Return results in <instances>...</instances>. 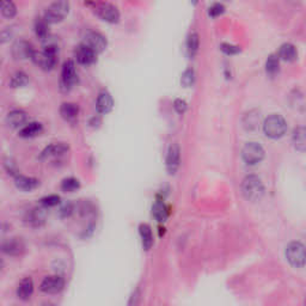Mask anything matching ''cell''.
Here are the masks:
<instances>
[{"label":"cell","mask_w":306,"mask_h":306,"mask_svg":"<svg viewBox=\"0 0 306 306\" xmlns=\"http://www.w3.org/2000/svg\"><path fill=\"white\" fill-rule=\"evenodd\" d=\"M47 213L45 208L42 207H36L31 208L30 211L27 212V215H25V221H27L28 225L32 226V228H39L46 222Z\"/></svg>","instance_id":"13"},{"label":"cell","mask_w":306,"mask_h":306,"mask_svg":"<svg viewBox=\"0 0 306 306\" xmlns=\"http://www.w3.org/2000/svg\"><path fill=\"white\" fill-rule=\"evenodd\" d=\"M18 10L13 0H0V14L6 19H12L17 16Z\"/></svg>","instance_id":"22"},{"label":"cell","mask_w":306,"mask_h":306,"mask_svg":"<svg viewBox=\"0 0 306 306\" xmlns=\"http://www.w3.org/2000/svg\"><path fill=\"white\" fill-rule=\"evenodd\" d=\"M13 37V30L11 28H5L0 30V45L10 42V39Z\"/></svg>","instance_id":"35"},{"label":"cell","mask_w":306,"mask_h":306,"mask_svg":"<svg viewBox=\"0 0 306 306\" xmlns=\"http://www.w3.org/2000/svg\"><path fill=\"white\" fill-rule=\"evenodd\" d=\"M263 131L268 138L279 139L285 135L287 131V122L281 115L273 114L266 118L263 124Z\"/></svg>","instance_id":"4"},{"label":"cell","mask_w":306,"mask_h":306,"mask_svg":"<svg viewBox=\"0 0 306 306\" xmlns=\"http://www.w3.org/2000/svg\"><path fill=\"white\" fill-rule=\"evenodd\" d=\"M174 108L178 114H185L187 111V108H188V106H187L186 100L178 98L174 102Z\"/></svg>","instance_id":"38"},{"label":"cell","mask_w":306,"mask_h":306,"mask_svg":"<svg viewBox=\"0 0 306 306\" xmlns=\"http://www.w3.org/2000/svg\"><path fill=\"white\" fill-rule=\"evenodd\" d=\"M29 84V75L23 71H17L10 79V86L12 89L24 88Z\"/></svg>","instance_id":"26"},{"label":"cell","mask_w":306,"mask_h":306,"mask_svg":"<svg viewBox=\"0 0 306 306\" xmlns=\"http://www.w3.org/2000/svg\"><path fill=\"white\" fill-rule=\"evenodd\" d=\"M34 50V47L30 42L25 41V39H19L12 46V56L16 60H27L30 59Z\"/></svg>","instance_id":"12"},{"label":"cell","mask_w":306,"mask_h":306,"mask_svg":"<svg viewBox=\"0 0 306 306\" xmlns=\"http://www.w3.org/2000/svg\"><path fill=\"white\" fill-rule=\"evenodd\" d=\"M278 56H279V59L287 61V63L294 61L298 56L297 48L293 45H291V43H283V45L280 47Z\"/></svg>","instance_id":"23"},{"label":"cell","mask_w":306,"mask_h":306,"mask_svg":"<svg viewBox=\"0 0 306 306\" xmlns=\"http://www.w3.org/2000/svg\"><path fill=\"white\" fill-rule=\"evenodd\" d=\"M78 84V72L74 61L67 60L63 65L60 79V89L63 92H70Z\"/></svg>","instance_id":"5"},{"label":"cell","mask_w":306,"mask_h":306,"mask_svg":"<svg viewBox=\"0 0 306 306\" xmlns=\"http://www.w3.org/2000/svg\"><path fill=\"white\" fill-rule=\"evenodd\" d=\"M190 2H192V3L194 4V5H196V4H197V2H199V0H190Z\"/></svg>","instance_id":"41"},{"label":"cell","mask_w":306,"mask_h":306,"mask_svg":"<svg viewBox=\"0 0 306 306\" xmlns=\"http://www.w3.org/2000/svg\"><path fill=\"white\" fill-rule=\"evenodd\" d=\"M280 68V59L278 55L275 54H272V55L268 56L267 61H266V71L269 75H275L279 72Z\"/></svg>","instance_id":"30"},{"label":"cell","mask_w":306,"mask_h":306,"mask_svg":"<svg viewBox=\"0 0 306 306\" xmlns=\"http://www.w3.org/2000/svg\"><path fill=\"white\" fill-rule=\"evenodd\" d=\"M3 267H4V261H3V258L0 257V271H2Z\"/></svg>","instance_id":"40"},{"label":"cell","mask_w":306,"mask_h":306,"mask_svg":"<svg viewBox=\"0 0 306 306\" xmlns=\"http://www.w3.org/2000/svg\"><path fill=\"white\" fill-rule=\"evenodd\" d=\"M85 4L103 22L115 24L118 23V21H120V11L113 4L100 2V0H88V2H85Z\"/></svg>","instance_id":"1"},{"label":"cell","mask_w":306,"mask_h":306,"mask_svg":"<svg viewBox=\"0 0 306 306\" xmlns=\"http://www.w3.org/2000/svg\"><path fill=\"white\" fill-rule=\"evenodd\" d=\"M83 43L85 46H88L89 48H91L93 52L99 54L106 50L108 42L107 38L100 34V32L97 31H88L83 38Z\"/></svg>","instance_id":"9"},{"label":"cell","mask_w":306,"mask_h":306,"mask_svg":"<svg viewBox=\"0 0 306 306\" xmlns=\"http://www.w3.org/2000/svg\"><path fill=\"white\" fill-rule=\"evenodd\" d=\"M293 144L296 146V149L300 152H304L305 146H306V140H305V128L304 127H298L294 129L293 132Z\"/></svg>","instance_id":"29"},{"label":"cell","mask_w":306,"mask_h":306,"mask_svg":"<svg viewBox=\"0 0 306 306\" xmlns=\"http://www.w3.org/2000/svg\"><path fill=\"white\" fill-rule=\"evenodd\" d=\"M70 147L65 142H54L52 145L47 146L45 150L41 152L39 158L41 159H48V158H56L64 156L65 153L68 152Z\"/></svg>","instance_id":"17"},{"label":"cell","mask_w":306,"mask_h":306,"mask_svg":"<svg viewBox=\"0 0 306 306\" xmlns=\"http://www.w3.org/2000/svg\"><path fill=\"white\" fill-rule=\"evenodd\" d=\"M73 213V206H72L71 203H67L65 205L64 207L60 208V215L63 218H67L70 217V215Z\"/></svg>","instance_id":"39"},{"label":"cell","mask_w":306,"mask_h":306,"mask_svg":"<svg viewBox=\"0 0 306 306\" xmlns=\"http://www.w3.org/2000/svg\"><path fill=\"white\" fill-rule=\"evenodd\" d=\"M49 25L50 24L47 23L45 18H37V19L35 21L34 29H35L36 37H37L38 39H41L42 42L50 36V34H49Z\"/></svg>","instance_id":"24"},{"label":"cell","mask_w":306,"mask_h":306,"mask_svg":"<svg viewBox=\"0 0 306 306\" xmlns=\"http://www.w3.org/2000/svg\"><path fill=\"white\" fill-rule=\"evenodd\" d=\"M0 251L7 256H21L25 251V243L17 237L6 238L0 242Z\"/></svg>","instance_id":"8"},{"label":"cell","mask_w":306,"mask_h":306,"mask_svg":"<svg viewBox=\"0 0 306 306\" xmlns=\"http://www.w3.org/2000/svg\"><path fill=\"white\" fill-rule=\"evenodd\" d=\"M200 47V38L199 35L196 32H192L188 36V39H187V52H188L189 57H194L199 52Z\"/></svg>","instance_id":"28"},{"label":"cell","mask_w":306,"mask_h":306,"mask_svg":"<svg viewBox=\"0 0 306 306\" xmlns=\"http://www.w3.org/2000/svg\"><path fill=\"white\" fill-rule=\"evenodd\" d=\"M179 160H181V151L177 144H172L169 147L168 156H167V168L169 174H175L179 167Z\"/></svg>","instance_id":"16"},{"label":"cell","mask_w":306,"mask_h":306,"mask_svg":"<svg viewBox=\"0 0 306 306\" xmlns=\"http://www.w3.org/2000/svg\"><path fill=\"white\" fill-rule=\"evenodd\" d=\"M43 132V126L39 122H29V124H25L23 127H21L19 129V135L21 138L24 139H30V138H35L41 134Z\"/></svg>","instance_id":"21"},{"label":"cell","mask_w":306,"mask_h":306,"mask_svg":"<svg viewBox=\"0 0 306 306\" xmlns=\"http://www.w3.org/2000/svg\"><path fill=\"white\" fill-rule=\"evenodd\" d=\"M4 167H5V169H6V171L9 172L10 175H12L13 177L14 176H16L17 174H19V172H18V169H17V165L13 163L12 160L11 159H6L5 161H4Z\"/></svg>","instance_id":"37"},{"label":"cell","mask_w":306,"mask_h":306,"mask_svg":"<svg viewBox=\"0 0 306 306\" xmlns=\"http://www.w3.org/2000/svg\"><path fill=\"white\" fill-rule=\"evenodd\" d=\"M152 215L157 221L159 222L165 221L169 217L168 207L165 206V203L161 202V201H157L152 207Z\"/></svg>","instance_id":"27"},{"label":"cell","mask_w":306,"mask_h":306,"mask_svg":"<svg viewBox=\"0 0 306 306\" xmlns=\"http://www.w3.org/2000/svg\"><path fill=\"white\" fill-rule=\"evenodd\" d=\"M79 188H80V182L74 177L65 178L64 181L61 182V189H63V192L65 193H74L75 190H78Z\"/></svg>","instance_id":"31"},{"label":"cell","mask_w":306,"mask_h":306,"mask_svg":"<svg viewBox=\"0 0 306 306\" xmlns=\"http://www.w3.org/2000/svg\"><path fill=\"white\" fill-rule=\"evenodd\" d=\"M220 49L225 54H228V55H235V54H238L240 52V48H238V47L229 45V43H222L220 46Z\"/></svg>","instance_id":"36"},{"label":"cell","mask_w":306,"mask_h":306,"mask_svg":"<svg viewBox=\"0 0 306 306\" xmlns=\"http://www.w3.org/2000/svg\"><path fill=\"white\" fill-rule=\"evenodd\" d=\"M17 297L21 300H29L34 293V281L30 278H24L17 286Z\"/></svg>","instance_id":"19"},{"label":"cell","mask_w":306,"mask_h":306,"mask_svg":"<svg viewBox=\"0 0 306 306\" xmlns=\"http://www.w3.org/2000/svg\"><path fill=\"white\" fill-rule=\"evenodd\" d=\"M139 232L140 237H141L142 240V247L145 250H150L153 246V235L152 230L147 224H141L139 226Z\"/></svg>","instance_id":"25"},{"label":"cell","mask_w":306,"mask_h":306,"mask_svg":"<svg viewBox=\"0 0 306 306\" xmlns=\"http://www.w3.org/2000/svg\"><path fill=\"white\" fill-rule=\"evenodd\" d=\"M242 158L248 165L258 164L264 158L263 147L257 142H248L243 147Z\"/></svg>","instance_id":"7"},{"label":"cell","mask_w":306,"mask_h":306,"mask_svg":"<svg viewBox=\"0 0 306 306\" xmlns=\"http://www.w3.org/2000/svg\"><path fill=\"white\" fill-rule=\"evenodd\" d=\"M70 9V3L67 0H56L47 7L43 18L48 24H57L68 16Z\"/></svg>","instance_id":"2"},{"label":"cell","mask_w":306,"mask_h":306,"mask_svg":"<svg viewBox=\"0 0 306 306\" xmlns=\"http://www.w3.org/2000/svg\"><path fill=\"white\" fill-rule=\"evenodd\" d=\"M242 193L244 197L249 201H258L264 194V187L261 178L255 175L247 176L242 183Z\"/></svg>","instance_id":"3"},{"label":"cell","mask_w":306,"mask_h":306,"mask_svg":"<svg viewBox=\"0 0 306 306\" xmlns=\"http://www.w3.org/2000/svg\"><path fill=\"white\" fill-rule=\"evenodd\" d=\"M65 287V280L59 275L46 276L39 285L41 292L46 294H56L61 292Z\"/></svg>","instance_id":"10"},{"label":"cell","mask_w":306,"mask_h":306,"mask_svg":"<svg viewBox=\"0 0 306 306\" xmlns=\"http://www.w3.org/2000/svg\"><path fill=\"white\" fill-rule=\"evenodd\" d=\"M28 114L22 109H14L7 113L5 122L11 128H21L27 124Z\"/></svg>","instance_id":"14"},{"label":"cell","mask_w":306,"mask_h":306,"mask_svg":"<svg viewBox=\"0 0 306 306\" xmlns=\"http://www.w3.org/2000/svg\"><path fill=\"white\" fill-rule=\"evenodd\" d=\"M181 83L185 88H190V86L194 85V83H195V72H194L193 68H188V70L183 72Z\"/></svg>","instance_id":"32"},{"label":"cell","mask_w":306,"mask_h":306,"mask_svg":"<svg viewBox=\"0 0 306 306\" xmlns=\"http://www.w3.org/2000/svg\"><path fill=\"white\" fill-rule=\"evenodd\" d=\"M286 257L293 267L303 268L305 264V248L300 242H292L286 248Z\"/></svg>","instance_id":"6"},{"label":"cell","mask_w":306,"mask_h":306,"mask_svg":"<svg viewBox=\"0 0 306 306\" xmlns=\"http://www.w3.org/2000/svg\"><path fill=\"white\" fill-rule=\"evenodd\" d=\"M14 185H16L17 189L22 190V192L29 193L35 190L39 186V181L37 178L29 177V176H24L21 174H17L14 176Z\"/></svg>","instance_id":"18"},{"label":"cell","mask_w":306,"mask_h":306,"mask_svg":"<svg viewBox=\"0 0 306 306\" xmlns=\"http://www.w3.org/2000/svg\"><path fill=\"white\" fill-rule=\"evenodd\" d=\"M60 196L59 195H48V196H45L42 197L41 200H39V203L42 205L43 207H55L57 205L60 203Z\"/></svg>","instance_id":"33"},{"label":"cell","mask_w":306,"mask_h":306,"mask_svg":"<svg viewBox=\"0 0 306 306\" xmlns=\"http://www.w3.org/2000/svg\"><path fill=\"white\" fill-rule=\"evenodd\" d=\"M224 12H225L224 5H222V4H219V3L213 4V5L210 7V10H208V14H210V16L213 17V18L221 16V14Z\"/></svg>","instance_id":"34"},{"label":"cell","mask_w":306,"mask_h":306,"mask_svg":"<svg viewBox=\"0 0 306 306\" xmlns=\"http://www.w3.org/2000/svg\"><path fill=\"white\" fill-rule=\"evenodd\" d=\"M60 115L65 121L67 122H74L77 121L79 115V107L78 104L66 102L63 103L60 107Z\"/></svg>","instance_id":"20"},{"label":"cell","mask_w":306,"mask_h":306,"mask_svg":"<svg viewBox=\"0 0 306 306\" xmlns=\"http://www.w3.org/2000/svg\"><path fill=\"white\" fill-rule=\"evenodd\" d=\"M114 108V99L111 95L106 90L100 91L97 96V100H96V109L98 111V114L106 115L109 114Z\"/></svg>","instance_id":"15"},{"label":"cell","mask_w":306,"mask_h":306,"mask_svg":"<svg viewBox=\"0 0 306 306\" xmlns=\"http://www.w3.org/2000/svg\"><path fill=\"white\" fill-rule=\"evenodd\" d=\"M74 57L77 63L83 65V66H91L97 61V53L93 52L88 46H85L84 43H81L75 48Z\"/></svg>","instance_id":"11"}]
</instances>
